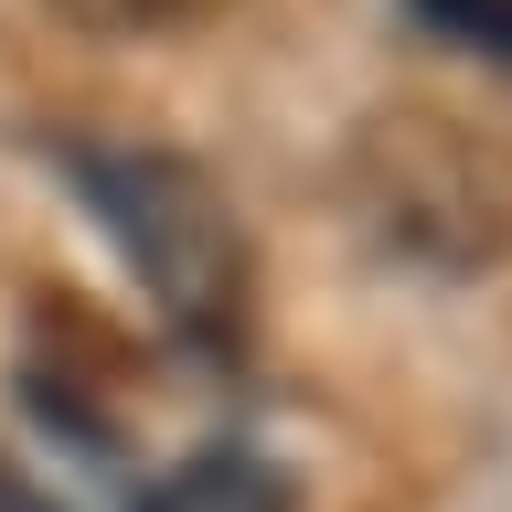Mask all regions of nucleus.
Here are the masks:
<instances>
[{
    "instance_id": "1",
    "label": "nucleus",
    "mask_w": 512,
    "mask_h": 512,
    "mask_svg": "<svg viewBox=\"0 0 512 512\" xmlns=\"http://www.w3.org/2000/svg\"><path fill=\"white\" fill-rule=\"evenodd\" d=\"M64 171H75V203L107 224L118 267L150 288V310L171 320V342H192V352H235L246 342L256 256H246V224H235V203L214 192L203 160L96 139V150H75Z\"/></svg>"
},
{
    "instance_id": "2",
    "label": "nucleus",
    "mask_w": 512,
    "mask_h": 512,
    "mask_svg": "<svg viewBox=\"0 0 512 512\" xmlns=\"http://www.w3.org/2000/svg\"><path fill=\"white\" fill-rule=\"evenodd\" d=\"M342 182H352L363 235L384 256H406L416 278H480V267L512 256V160L438 107L363 118Z\"/></svg>"
},
{
    "instance_id": "3",
    "label": "nucleus",
    "mask_w": 512,
    "mask_h": 512,
    "mask_svg": "<svg viewBox=\"0 0 512 512\" xmlns=\"http://www.w3.org/2000/svg\"><path fill=\"white\" fill-rule=\"evenodd\" d=\"M139 512H299L278 459H256V448H192L171 480L139 491Z\"/></svg>"
},
{
    "instance_id": "4",
    "label": "nucleus",
    "mask_w": 512,
    "mask_h": 512,
    "mask_svg": "<svg viewBox=\"0 0 512 512\" xmlns=\"http://www.w3.org/2000/svg\"><path fill=\"white\" fill-rule=\"evenodd\" d=\"M75 32H107V43H139V32H192L214 22V11H235V0H54Z\"/></svg>"
},
{
    "instance_id": "5",
    "label": "nucleus",
    "mask_w": 512,
    "mask_h": 512,
    "mask_svg": "<svg viewBox=\"0 0 512 512\" xmlns=\"http://www.w3.org/2000/svg\"><path fill=\"white\" fill-rule=\"evenodd\" d=\"M416 22L470 43V54H491V64H512V0H416Z\"/></svg>"
},
{
    "instance_id": "6",
    "label": "nucleus",
    "mask_w": 512,
    "mask_h": 512,
    "mask_svg": "<svg viewBox=\"0 0 512 512\" xmlns=\"http://www.w3.org/2000/svg\"><path fill=\"white\" fill-rule=\"evenodd\" d=\"M0 512H64L43 480H22V470H0Z\"/></svg>"
}]
</instances>
